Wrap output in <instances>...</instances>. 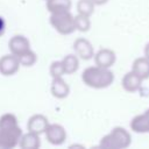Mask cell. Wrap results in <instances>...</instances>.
Here are the masks:
<instances>
[{
    "label": "cell",
    "instance_id": "cell-20",
    "mask_svg": "<svg viewBox=\"0 0 149 149\" xmlns=\"http://www.w3.org/2000/svg\"><path fill=\"white\" fill-rule=\"evenodd\" d=\"M94 3L92 0H78L77 2V12L78 14H83L86 16H91L94 12Z\"/></svg>",
    "mask_w": 149,
    "mask_h": 149
},
{
    "label": "cell",
    "instance_id": "cell-3",
    "mask_svg": "<svg viewBox=\"0 0 149 149\" xmlns=\"http://www.w3.org/2000/svg\"><path fill=\"white\" fill-rule=\"evenodd\" d=\"M132 143L130 133L123 127H114L108 134L101 137L99 147L108 149H125Z\"/></svg>",
    "mask_w": 149,
    "mask_h": 149
},
{
    "label": "cell",
    "instance_id": "cell-6",
    "mask_svg": "<svg viewBox=\"0 0 149 149\" xmlns=\"http://www.w3.org/2000/svg\"><path fill=\"white\" fill-rule=\"evenodd\" d=\"M20 62L17 57L13 54L3 55L0 57V74L5 77H9L15 74L20 69Z\"/></svg>",
    "mask_w": 149,
    "mask_h": 149
},
{
    "label": "cell",
    "instance_id": "cell-21",
    "mask_svg": "<svg viewBox=\"0 0 149 149\" xmlns=\"http://www.w3.org/2000/svg\"><path fill=\"white\" fill-rule=\"evenodd\" d=\"M49 73H50V76H51L52 78L63 77V76L65 74V71H64V66H63L62 61H54V62L50 64Z\"/></svg>",
    "mask_w": 149,
    "mask_h": 149
},
{
    "label": "cell",
    "instance_id": "cell-13",
    "mask_svg": "<svg viewBox=\"0 0 149 149\" xmlns=\"http://www.w3.org/2000/svg\"><path fill=\"white\" fill-rule=\"evenodd\" d=\"M141 84H142V79L136 74L134 73L133 71H129L127 72L123 77H122V80H121V85H122V88L129 93H133V92H136L140 87H141Z\"/></svg>",
    "mask_w": 149,
    "mask_h": 149
},
{
    "label": "cell",
    "instance_id": "cell-5",
    "mask_svg": "<svg viewBox=\"0 0 149 149\" xmlns=\"http://www.w3.org/2000/svg\"><path fill=\"white\" fill-rule=\"evenodd\" d=\"M44 134L47 141L52 146H61L66 140V130L58 123H49Z\"/></svg>",
    "mask_w": 149,
    "mask_h": 149
},
{
    "label": "cell",
    "instance_id": "cell-9",
    "mask_svg": "<svg viewBox=\"0 0 149 149\" xmlns=\"http://www.w3.org/2000/svg\"><path fill=\"white\" fill-rule=\"evenodd\" d=\"M8 48H9L10 54L19 56L30 49V42L23 35H14L8 41Z\"/></svg>",
    "mask_w": 149,
    "mask_h": 149
},
{
    "label": "cell",
    "instance_id": "cell-4",
    "mask_svg": "<svg viewBox=\"0 0 149 149\" xmlns=\"http://www.w3.org/2000/svg\"><path fill=\"white\" fill-rule=\"evenodd\" d=\"M50 24L61 35H70L76 30L74 16L70 10L50 13Z\"/></svg>",
    "mask_w": 149,
    "mask_h": 149
},
{
    "label": "cell",
    "instance_id": "cell-17",
    "mask_svg": "<svg viewBox=\"0 0 149 149\" xmlns=\"http://www.w3.org/2000/svg\"><path fill=\"white\" fill-rule=\"evenodd\" d=\"M65 74H72L74 73L79 68V58L76 54H69L63 57L62 59Z\"/></svg>",
    "mask_w": 149,
    "mask_h": 149
},
{
    "label": "cell",
    "instance_id": "cell-23",
    "mask_svg": "<svg viewBox=\"0 0 149 149\" xmlns=\"http://www.w3.org/2000/svg\"><path fill=\"white\" fill-rule=\"evenodd\" d=\"M144 57L149 59V43H147L144 47Z\"/></svg>",
    "mask_w": 149,
    "mask_h": 149
},
{
    "label": "cell",
    "instance_id": "cell-10",
    "mask_svg": "<svg viewBox=\"0 0 149 149\" xmlns=\"http://www.w3.org/2000/svg\"><path fill=\"white\" fill-rule=\"evenodd\" d=\"M130 129L137 134L149 133V108L142 114H139L132 119Z\"/></svg>",
    "mask_w": 149,
    "mask_h": 149
},
{
    "label": "cell",
    "instance_id": "cell-11",
    "mask_svg": "<svg viewBox=\"0 0 149 149\" xmlns=\"http://www.w3.org/2000/svg\"><path fill=\"white\" fill-rule=\"evenodd\" d=\"M48 125H49V121L47 116H44L43 114H34L29 118L27 122V129L28 132H33L40 135L45 132Z\"/></svg>",
    "mask_w": 149,
    "mask_h": 149
},
{
    "label": "cell",
    "instance_id": "cell-16",
    "mask_svg": "<svg viewBox=\"0 0 149 149\" xmlns=\"http://www.w3.org/2000/svg\"><path fill=\"white\" fill-rule=\"evenodd\" d=\"M72 6L71 0H45V7L49 13L70 10Z\"/></svg>",
    "mask_w": 149,
    "mask_h": 149
},
{
    "label": "cell",
    "instance_id": "cell-15",
    "mask_svg": "<svg viewBox=\"0 0 149 149\" xmlns=\"http://www.w3.org/2000/svg\"><path fill=\"white\" fill-rule=\"evenodd\" d=\"M132 71L136 73L142 80L149 78V59L146 57L136 58L132 64Z\"/></svg>",
    "mask_w": 149,
    "mask_h": 149
},
{
    "label": "cell",
    "instance_id": "cell-8",
    "mask_svg": "<svg viewBox=\"0 0 149 149\" xmlns=\"http://www.w3.org/2000/svg\"><path fill=\"white\" fill-rule=\"evenodd\" d=\"M93 58H94L95 65L109 69L111 66L114 65V63L116 61V55H115V52L112 49L102 48V49L98 50L97 52H94Z\"/></svg>",
    "mask_w": 149,
    "mask_h": 149
},
{
    "label": "cell",
    "instance_id": "cell-19",
    "mask_svg": "<svg viewBox=\"0 0 149 149\" xmlns=\"http://www.w3.org/2000/svg\"><path fill=\"white\" fill-rule=\"evenodd\" d=\"M16 57H17V59L20 62V65L21 66H26V68L33 66L36 63V61H37V56H36V54L31 49L24 51L23 54L16 56Z\"/></svg>",
    "mask_w": 149,
    "mask_h": 149
},
{
    "label": "cell",
    "instance_id": "cell-12",
    "mask_svg": "<svg viewBox=\"0 0 149 149\" xmlns=\"http://www.w3.org/2000/svg\"><path fill=\"white\" fill-rule=\"evenodd\" d=\"M50 92H51V94L55 98H57V99H64L70 93V86L63 79V77L52 78L51 86H50Z\"/></svg>",
    "mask_w": 149,
    "mask_h": 149
},
{
    "label": "cell",
    "instance_id": "cell-18",
    "mask_svg": "<svg viewBox=\"0 0 149 149\" xmlns=\"http://www.w3.org/2000/svg\"><path fill=\"white\" fill-rule=\"evenodd\" d=\"M74 28L76 30L80 33H86L91 28V20L90 16L83 15V14H77L74 15Z\"/></svg>",
    "mask_w": 149,
    "mask_h": 149
},
{
    "label": "cell",
    "instance_id": "cell-2",
    "mask_svg": "<svg viewBox=\"0 0 149 149\" xmlns=\"http://www.w3.org/2000/svg\"><path fill=\"white\" fill-rule=\"evenodd\" d=\"M83 83L95 90H101L111 86L114 81V73L106 68H101L98 65L86 68L81 73Z\"/></svg>",
    "mask_w": 149,
    "mask_h": 149
},
{
    "label": "cell",
    "instance_id": "cell-1",
    "mask_svg": "<svg viewBox=\"0 0 149 149\" xmlns=\"http://www.w3.org/2000/svg\"><path fill=\"white\" fill-rule=\"evenodd\" d=\"M22 129L17 118L12 113L0 116V149H12L19 146Z\"/></svg>",
    "mask_w": 149,
    "mask_h": 149
},
{
    "label": "cell",
    "instance_id": "cell-22",
    "mask_svg": "<svg viewBox=\"0 0 149 149\" xmlns=\"http://www.w3.org/2000/svg\"><path fill=\"white\" fill-rule=\"evenodd\" d=\"M92 1H93V3L95 6H101V5H105L108 0H92Z\"/></svg>",
    "mask_w": 149,
    "mask_h": 149
},
{
    "label": "cell",
    "instance_id": "cell-7",
    "mask_svg": "<svg viewBox=\"0 0 149 149\" xmlns=\"http://www.w3.org/2000/svg\"><path fill=\"white\" fill-rule=\"evenodd\" d=\"M73 50L78 58L84 61H90L94 56V49L92 43L84 37H79L73 42Z\"/></svg>",
    "mask_w": 149,
    "mask_h": 149
},
{
    "label": "cell",
    "instance_id": "cell-14",
    "mask_svg": "<svg viewBox=\"0 0 149 149\" xmlns=\"http://www.w3.org/2000/svg\"><path fill=\"white\" fill-rule=\"evenodd\" d=\"M19 147L21 149H38L41 147V139L40 135L33 132H28L21 135Z\"/></svg>",
    "mask_w": 149,
    "mask_h": 149
}]
</instances>
